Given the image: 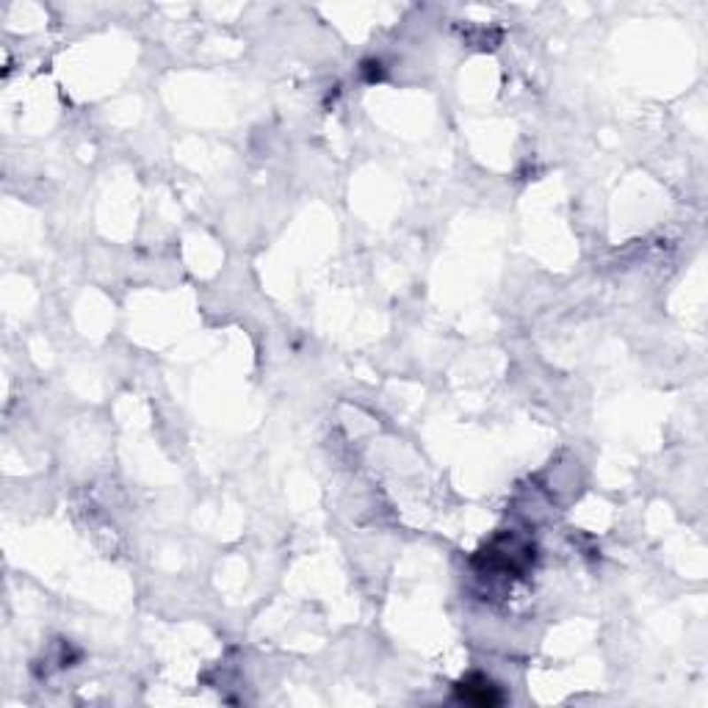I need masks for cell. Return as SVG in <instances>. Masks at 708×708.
Returning a JSON list of instances; mask_svg holds the SVG:
<instances>
[{"label": "cell", "instance_id": "6da1fadb", "mask_svg": "<svg viewBox=\"0 0 708 708\" xmlns=\"http://www.w3.org/2000/svg\"><path fill=\"white\" fill-rule=\"evenodd\" d=\"M456 695L471 705H498L504 700V695H501L498 687H493L487 678H468L465 683L456 687Z\"/></svg>", "mask_w": 708, "mask_h": 708}]
</instances>
